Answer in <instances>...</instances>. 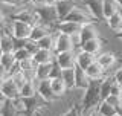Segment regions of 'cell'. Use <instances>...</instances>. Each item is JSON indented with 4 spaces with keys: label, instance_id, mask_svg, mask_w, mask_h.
Returning <instances> with one entry per match:
<instances>
[{
    "label": "cell",
    "instance_id": "9a60e30c",
    "mask_svg": "<svg viewBox=\"0 0 122 116\" xmlns=\"http://www.w3.org/2000/svg\"><path fill=\"white\" fill-rule=\"evenodd\" d=\"M122 11V6L119 5L117 0H104L102 3V15H104V20L110 18L113 14Z\"/></svg>",
    "mask_w": 122,
    "mask_h": 116
},
{
    "label": "cell",
    "instance_id": "44dd1931",
    "mask_svg": "<svg viewBox=\"0 0 122 116\" xmlns=\"http://www.w3.org/2000/svg\"><path fill=\"white\" fill-rule=\"evenodd\" d=\"M52 32V29L49 28V26H46L43 25V23H37V25H34L32 26V32H30V40H34V41H38V40H41L44 35H47V34H51Z\"/></svg>",
    "mask_w": 122,
    "mask_h": 116
},
{
    "label": "cell",
    "instance_id": "74e56055",
    "mask_svg": "<svg viewBox=\"0 0 122 116\" xmlns=\"http://www.w3.org/2000/svg\"><path fill=\"white\" fill-rule=\"evenodd\" d=\"M58 3V0H46V5L47 6H55Z\"/></svg>",
    "mask_w": 122,
    "mask_h": 116
},
{
    "label": "cell",
    "instance_id": "f546056e",
    "mask_svg": "<svg viewBox=\"0 0 122 116\" xmlns=\"http://www.w3.org/2000/svg\"><path fill=\"white\" fill-rule=\"evenodd\" d=\"M37 43H38L40 47H43V49H52V51L55 49V38H53L52 32L47 34V35H44L41 40H38Z\"/></svg>",
    "mask_w": 122,
    "mask_h": 116
},
{
    "label": "cell",
    "instance_id": "d6986e66",
    "mask_svg": "<svg viewBox=\"0 0 122 116\" xmlns=\"http://www.w3.org/2000/svg\"><path fill=\"white\" fill-rule=\"evenodd\" d=\"M102 43H104V41H102L99 37H96V38H92V40H87V41H84V43H81L79 49H82V51H86V52H90V53H95V55H96V53L101 51Z\"/></svg>",
    "mask_w": 122,
    "mask_h": 116
},
{
    "label": "cell",
    "instance_id": "484cf974",
    "mask_svg": "<svg viewBox=\"0 0 122 116\" xmlns=\"http://www.w3.org/2000/svg\"><path fill=\"white\" fill-rule=\"evenodd\" d=\"M113 84H114V78H113V75L101 79V96H102V101H104V99H107V98L110 96Z\"/></svg>",
    "mask_w": 122,
    "mask_h": 116
},
{
    "label": "cell",
    "instance_id": "2e32d148",
    "mask_svg": "<svg viewBox=\"0 0 122 116\" xmlns=\"http://www.w3.org/2000/svg\"><path fill=\"white\" fill-rule=\"evenodd\" d=\"M75 70H76V81H75V89H78V90H86L87 87H89L90 84V78L87 76V73L84 69H81L79 66H75Z\"/></svg>",
    "mask_w": 122,
    "mask_h": 116
},
{
    "label": "cell",
    "instance_id": "5bb4252c",
    "mask_svg": "<svg viewBox=\"0 0 122 116\" xmlns=\"http://www.w3.org/2000/svg\"><path fill=\"white\" fill-rule=\"evenodd\" d=\"M55 51H52V49H43L40 47L38 51L34 53V60H35L37 64H44V63H53L55 61Z\"/></svg>",
    "mask_w": 122,
    "mask_h": 116
},
{
    "label": "cell",
    "instance_id": "d4e9b609",
    "mask_svg": "<svg viewBox=\"0 0 122 116\" xmlns=\"http://www.w3.org/2000/svg\"><path fill=\"white\" fill-rule=\"evenodd\" d=\"M96 60L104 69H110L114 63H116V55H114L113 52H102V53H99L96 57Z\"/></svg>",
    "mask_w": 122,
    "mask_h": 116
},
{
    "label": "cell",
    "instance_id": "ab89813d",
    "mask_svg": "<svg viewBox=\"0 0 122 116\" xmlns=\"http://www.w3.org/2000/svg\"><path fill=\"white\" fill-rule=\"evenodd\" d=\"M114 37H116L117 40H122V31H121V32H117V34H114Z\"/></svg>",
    "mask_w": 122,
    "mask_h": 116
},
{
    "label": "cell",
    "instance_id": "6da1fadb",
    "mask_svg": "<svg viewBox=\"0 0 122 116\" xmlns=\"http://www.w3.org/2000/svg\"><path fill=\"white\" fill-rule=\"evenodd\" d=\"M101 102H102L101 79H92L89 87L84 90V95H82V99H81V105H82L84 113L93 110V109H98Z\"/></svg>",
    "mask_w": 122,
    "mask_h": 116
},
{
    "label": "cell",
    "instance_id": "d590c367",
    "mask_svg": "<svg viewBox=\"0 0 122 116\" xmlns=\"http://www.w3.org/2000/svg\"><path fill=\"white\" fill-rule=\"evenodd\" d=\"M30 5L34 8H40V6H46V0H29Z\"/></svg>",
    "mask_w": 122,
    "mask_h": 116
},
{
    "label": "cell",
    "instance_id": "836d02e7",
    "mask_svg": "<svg viewBox=\"0 0 122 116\" xmlns=\"http://www.w3.org/2000/svg\"><path fill=\"white\" fill-rule=\"evenodd\" d=\"M25 47L34 55V53H35L38 49H40V46H38L37 41H34V40H30V38H28V40H26V43H25Z\"/></svg>",
    "mask_w": 122,
    "mask_h": 116
},
{
    "label": "cell",
    "instance_id": "603a6c76",
    "mask_svg": "<svg viewBox=\"0 0 122 116\" xmlns=\"http://www.w3.org/2000/svg\"><path fill=\"white\" fill-rule=\"evenodd\" d=\"M61 78L64 79L67 89H75V81H76V70L75 67H69V69H61Z\"/></svg>",
    "mask_w": 122,
    "mask_h": 116
},
{
    "label": "cell",
    "instance_id": "8992f818",
    "mask_svg": "<svg viewBox=\"0 0 122 116\" xmlns=\"http://www.w3.org/2000/svg\"><path fill=\"white\" fill-rule=\"evenodd\" d=\"M82 25L81 23H76V21H70V20H60L55 23L53 26V31L56 32H63V34H67V35H78L79 31H81Z\"/></svg>",
    "mask_w": 122,
    "mask_h": 116
},
{
    "label": "cell",
    "instance_id": "60d3db41",
    "mask_svg": "<svg viewBox=\"0 0 122 116\" xmlns=\"http://www.w3.org/2000/svg\"><path fill=\"white\" fill-rule=\"evenodd\" d=\"M2 55H3V51H2V47H0V58H2Z\"/></svg>",
    "mask_w": 122,
    "mask_h": 116
},
{
    "label": "cell",
    "instance_id": "52a82bcc",
    "mask_svg": "<svg viewBox=\"0 0 122 116\" xmlns=\"http://www.w3.org/2000/svg\"><path fill=\"white\" fill-rule=\"evenodd\" d=\"M11 20H20V21H26L29 25H37L38 23V15L35 14L34 9H29V8H20L17 9L14 14L9 15Z\"/></svg>",
    "mask_w": 122,
    "mask_h": 116
},
{
    "label": "cell",
    "instance_id": "3957f363",
    "mask_svg": "<svg viewBox=\"0 0 122 116\" xmlns=\"http://www.w3.org/2000/svg\"><path fill=\"white\" fill-rule=\"evenodd\" d=\"M64 20H70V21H76V23H81V25H89V23H96L98 20L92 15L87 9L81 8L79 5H76L72 12L67 15Z\"/></svg>",
    "mask_w": 122,
    "mask_h": 116
},
{
    "label": "cell",
    "instance_id": "7bdbcfd3",
    "mask_svg": "<svg viewBox=\"0 0 122 116\" xmlns=\"http://www.w3.org/2000/svg\"><path fill=\"white\" fill-rule=\"evenodd\" d=\"M114 116H122V113H117V115H114Z\"/></svg>",
    "mask_w": 122,
    "mask_h": 116
},
{
    "label": "cell",
    "instance_id": "cb8c5ba5",
    "mask_svg": "<svg viewBox=\"0 0 122 116\" xmlns=\"http://www.w3.org/2000/svg\"><path fill=\"white\" fill-rule=\"evenodd\" d=\"M107 26L110 28V31H113L114 34L122 31V11L113 14L110 18H107Z\"/></svg>",
    "mask_w": 122,
    "mask_h": 116
},
{
    "label": "cell",
    "instance_id": "7402d4cb",
    "mask_svg": "<svg viewBox=\"0 0 122 116\" xmlns=\"http://www.w3.org/2000/svg\"><path fill=\"white\" fill-rule=\"evenodd\" d=\"M104 70H105V69L102 67V66L98 63V60H96V61H93V63L86 69V73H87V76H89L90 79H102Z\"/></svg>",
    "mask_w": 122,
    "mask_h": 116
},
{
    "label": "cell",
    "instance_id": "7a4b0ae2",
    "mask_svg": "<svg viewBox=\"0 0 122 116\" xmlns=\"http://www.w3.org/2000/svg\"><path fill=\"white\" fill-rule=\"evenodd\" d=\"M35 14L38 15V23H43V25L49 26L51 29H53L56 21H60L58 12H56L55 6H40V8H34Z\"/></svg>",
    "mask_w": 122,
    "mask_h": 116
},
{
    "label": "cell",
    "instance_id": "5b68a950",
    "mask_svg": "<svg viewBox=\"0 0 122 116\" xmlns=\"http://www.w3.org/2000/svg\"><path fill=\"white\" fill-rule=\"evenodd\" d=\"M32 32V25L20 20H11V34L17 40H28Z\"/></svg>",
    "mask_w": 122,
    "mask_h": 116
},
{
    "label": "cell",
    "instance_id": "f1b7e54d",
    "mask_svg": "<svg viewBox=\"0 0 122 116\" xmlns=\"http://www.w3.org/2000/svg\"><path fill=\"white\" fill-rule=\"evenodd\" d=\"M15 63H17V60H15L14 52H3L2 58H0V64H2L3 67H6L8 72H9V69L12 67Z\"/></svg>",
    "mask_w": 122,
    "mask_h": 116
},
{
    "label": "cell",
    "instance_id": "4dcf8cb0",
    "mask_svg": "<svg viewBox=\"0 0 122 116\" xmlns=\"http://www.w3.org/2000/svg\"><path fill=\"white\" fill-rule=\"evenodd\" d=\"M14 55H15V60L20 63V61H25V60H29V58H32L34 55L30 53L26 47H18L14 51Z\"/></svg>",
    "mask_w": 122,
    "mask_h": 116
},
{
    "label": "cell",
    "instance_id": "8fae6325",
    "mask_svg": "<svg viewBox=\"0 0 122 116\" xmlns=\"http://www.w3.org/2000/svg\"><path fill=\"white\" fill-rule=\"evenodd\" d=\"M81 3L87 8V11L98 21L104 20V15H102V3H104V0H81Z\"/></svg>",
    "mask_w": 122,
    "mask_h": 116
},
{
    "label": "cell",
    "instance_id": "e0dca14e",
    "mask_svg": "<svg viewBox=\"0 0 122 116\" xmlns=\"http://www.w3.org/2000/svg\"><path fill=\"white\" fill-rule=\"evenodd\" d=\"M93 61H96V55H95V53L86 52V51H82V49L76 53V66H79L84 70H86Z\"/></svg>",
    "mask_w": 122,
    "mask_h": 116
},
{
    "label": "cell",
    "instance_id": "ac0fdd59",
    "mask_svg": "<svg viewBox=\"0 0 122 116\" xmlns=\"http://www.w3.org/2000/svg\"><path fill=\"white\" fill-rule=\"evenodd\" d=\"M37 93V79H26L20 86V96L23 98H30V96H35Z\"/></svg>",
    "mask_w": 122,
    "mask_h": 116
},
{
    "label": "cell",
    "instance_id": "1f68e13d",
    "mask_svg": "<svg viewBox=\"0 0 122 116\" xmlns=\"http://www.w3.org/2000/svg\"><path fill=\"white\" fill-rule=\"evenodd\" d=\"M82 113H84L82 105H81V104H78V105H72L67 111H64V113H61L58 116H82Z\"/></svg>",
    "mask_w": 122,
    "mask_h": 116
},
{
    "label": "cell",
    "instance_id": "30bf717a",
    "mask_svg": "<svg viewBox=\"0 0 122 116\" xmlns=\"http://www.w3.org/2000/svg\"><path fill=\"white\" fill-rule=\"evenodd\" d=\"M37 92L38 95L41 96L43 99H46L47 102L53 101L56 98L52 92V84H51V78L47 79H37Z\"/></svg>",
    "mask_w": 122,
    "mask_h": 116
},
{
    "label": "cell",
    "instance_id": "d6a6232c",
    "mask_svg": "<svg viewBox=\"0 0 122 116\" xmlns=\"http://www.w3.org/2000/svg\"><path fill=\"white\" fill-rule=\"evenodd\" d=\"M26 3V0H0V5H6L11 8H21Z\"/></svg>",
    "mask_w": 122,
    "mask_h": 116
},
{
    "label": "cell",
    "instance_id": "83f0119b",
    "mask_svg": "<svg viewBox=\"0 0 122 116\" xmlns=\"http://www.w3.org/2000/svg\"><path fill=\"white\" fill-rule=\"evenodd\" d=\"M0 116H21V115L18 113V110L12 104V99H6L0 109Z\"/></svg>",
    "mask_w": 122,
    "mask_h": 116
},
{
    "label": "cell",
    "instance_id": "f35d334b",
    "mask_svg": "<svg viewBox=\"0 0 122 116\" xmlns=\"http://www.w3.org/2000/svg\"><path fill=\"white\" fill-rule=\"evenodd\" d=\"M5 101H6V98H5V96H3L2 93H0V109H2V105L5 104Z\"/></svg>",
    "mask_w": 122,
    "mask_h": 116
},
{
    "label": "cell",
    "instance_id": "9c48e42d",
    "mask_svg": "<svg viewBox=\"0 0 122 116\" xmlns=\"http://www.w3.org/2000/svg\"><path fill=\"white\" fill-rule=\"evenodd\" d=\"M55 53L56 52H64V51H73V37L67 34L58 32L55 37Z\"/></svg>",
    "mask_w": 122,
    "mask_h": 116
},
{
    "label": "cell",
    "instance_id": "277c9868",
    "mask_svg": "<svg viewBox=\"0 0 122 116\" xmlns=\"http://www.w3.org/2000/svg\"><path fill=\"white\" fill-rule=\"evenodd\" d=\"M0 93L6 99H15L20 96V86L12 76H8L0 83Z\"/></svg>",
    "mask_w": 122,
    "mask_h": 116
},
{
    "label": "cell",
    "instance_id": "ffe728a7",
    "mask_svg": "<svg viewBox=\"0 0 122 116\" xmlns=\"http://www.w3.org/2000/svg\"><path fill=\"white\" fill-rule=\"evenodd\" d=\"M51 84H52V92H53V95H55L56 98L63 96V95L69 90L67 86H66V83H64V79L61 78V75L51 78Z\"/></svg>",
    "mask_w": 122,
    "mask_h": 116
},
{
    "label": "cell",
    "instance_id": "8d00e7d4",
    "mask_svg": "<svg viewBox=\"0 0 122 116\" xmlns=\"http://www.w3.org/2000/svg\"><path fill=\"white\" fill-rule=\"evenodd\" d=\"M89 116H102V115H101V113L98 111V109H93V110H90Z\"/></svg>",
    "mask_w": 122,
    "mask_h": 116
},
{
    "label": "cell",
    "instance_id": "4316f807",
    "mask_svg": "<svg viewBox=\"0 0 122 116\" xmlns=\"http://www.w3.org/2000/svg\"><path fill=\"white\" fill-rule=\"evenodd\" d=\"M98 111H99L102 116H114V115L119 113V111H117V107L113 105V104H110L108 101H105V99H104L101 104H99Z\"/></svg>",
    "mask_w": 122,
    "mask_h": 116
},
{
    "label": "cell",
    "instance_id": "b9f144b4",
    "mask_svg": "<svg viewBox=\"0 0 122 116\" xmlns=\"http://www.w3.org/2000/svg\"><path fill=\"white\" fill-rule=\"evenodd\" d=\"M0 44H2V34H0Z\"/></svg>",
    "mask_w": 122,
    "mask_h": 116
},
{
    "label": "cell",
    "instance_id": "4fadbf2b",
    "mask_svg": "<svg viewBox=\"0 0 122 116\" xmlns=\"http://www.w3.org/2000/svg\"><path fill=\"white\" fill-rule=\"evenodd\" d=\"M78 37H79V43H84V41H87V40H92V38L99 37V31L96 29L95 23L82 25V28H81V31H79V34H78ZM79 46H81V44H79Z\"/></svg>",
    "mask_w": 122,
    "mask_h": 116
},
{
    "label": "cell",
    "instance_id": "e575fe53",
    "mask_svg": "<svg viewBox=\"0 0 122 116\" xmlns=\"http://www.w3.org/2000/svg\"><path fill=\"white\" fill-rule=\"evenodd\" d=\"M113 78H114V81H116L117 84H121V86H122V67H119L116 72L113 73Z\"/></svg>",
    "mask_w": 122,
    "mask_h": 116
},
{
    "label": "cell",
    "instance_id": "7c38bea8",
    "mask_svg": "<svg viewBox=\"0 0 122 116\" xmlns=\"http://www.w3.org/2000/svg\"><path fill=\"white\" fill-rule=\"evenodd\" d=\"M76 5H78L76 0H58V3L55 5V8H56L60 20H64V18L72 12V9H73Z\"/></svg>",
    "mask_w": 122,
    "mask_h": 116
},
{
    "label": "cell",
    "instance_id": "ba28073f",
    "mask_svg": "<svg viewBox=\"0 0 122 116\" xmlns=\"http://www.w3.org/2000/svg\"><path fill=\"white\" fill-rule=\"evenodd\" d=\"M55 61L61 69H69L76 66V53L73 51H64V52H56L55 53Z\"/></svg>",
    "mask_w": 122,
    "mask_h": 116
}]
</instances>
